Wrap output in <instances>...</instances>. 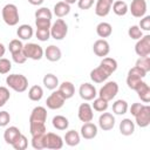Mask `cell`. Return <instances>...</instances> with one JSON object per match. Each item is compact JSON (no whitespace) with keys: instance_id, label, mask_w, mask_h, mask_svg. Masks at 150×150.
Wrapping results in <instances>:
<instances>
[{"instance_id":"obj_8","label":"cell","mask_w":150,"mask_h":150,"mask_svg":"<svg viewBox=\"0 0 150 150\" xmlns=\"http://www.w3.org/2000/svg\"><path fill=\"white\" fill-rule=\"evenodd\" d=\"M66 102V98L63 97V95L59 91V90H55L53 91L46 100V105L47 108L52 109V110H56V109H60L63 107Z\"/></svg>"},{"instance_id":"obj_48","label":"cell","mask_w":150,"mask_h":150,"mask_svg":"<svg viewBox=\"0 0 150 150\" xmlns=\"http://www.w3.org/2000/svg\"><path fill=\"white\" fill-rule=\"evenodd\" d=\"M11 122V115L8 111H0V127H6Z\"/></svg>"},{"instance_id":"obj_42","label":"cell","mask_w":150,"mask_h":150,"mask_svg":"<svg viewBox=\"0 0 150 150\" xmlns=\"http://www.w3.org/2000/svg\"><path fill=\"white\" fill-rule=\"evenodd\" d=\"M8 49L11 52V54H14V53H18V52H21L23 50V43L21 42V40L19 39H14L9 42L8 45Z\"/></svg>"},{"instance_id":"obj_21","label":"cell","mask_w":150,"mask_h":150,"mask_svg":"<svg viewBox=\"0 0 150 150\" xmlns=\"http://www.w3.org/2000/svg\"><path fill=\"white\" fill-rule=\"evenodd\" d=\"M21 135V131H20V129L18 128V127H14V125H12V127H8L6 130H5V132H4V139H5V142L7 143V144H13L16 139H18V137Z\"/></svg>"},{"instance_id":"obj_25","label":"cell","mask_w":150,"mask_h":150,"mask_svg":"<svg viewBox=\"0 0 150 150\" xmlns=\"http://www.w3.org/2000/svg\"><path fill=\"white\" fill-rule=\"evenodd\" d=\"M70 12V5L67 4L66 1H59L54 5V14L57 18H63L68 15Z\"/></svg>"},{"instance_id":"obj_10","label":"cell","mask_w":150,"mask_h":150,"mask_svg":"<svg viewBox=\"0 0 150 150\" xmlns=\"http://www.w3.org/2000/svg\"><path fill=\"white\" fill-rule=\"evenodd\" d=\"M79 94H80V97L84 101H93L96 95H97V91H96V88L95 86H93L91 83H88V82H84L80 86L79 88Z\"/></svg>"},{"instance_id":"obj_6","label":"cell","mask_w":150,"mask_h":150,"mask_svg":"<svg viewBox=\"0 0 150 150\" xmlns=\"http://www.w3.org/2000/svg\"><path fill=\"white\" fill-rule=\"evenodd\" d=\"M117 93H118V84H117V82L109 81V82L103 84V87L100 89L97 95L100 97H102L103 100L109 102V101H111L117 95Z\"/></svg>"},{"instance_id":"obj_30","label":"cell","mask_w":150,"mask_h":150,"mask_svg":"<svg viewBox=\"0 0 150 150\" xmlns=\"http://www.w3.org/2000/svg\"><path fill=\"white\" fill-rule=\"evenodd\" d=\"M80 138H81V136H80V134L77 131L69 130V131L66 132V135L63 137V139H64L63 142H66V144L69 145V146H75V145H77L80 143Z\"/></svg>"},{"instance_id":"obj_38","label":"cell","mask_w":150,"mask_h":150,"mask_svg":"<svg viewBox=\"0 0 150 150\" xmlns=\"http://www.w3.org/2000/svg\"><path fill=\"white\" fill-rule=\"evenodd\" d=\"M12 146L15 149V150H26L27 146H28V139L25 135H20L18 137V139L12 144Z\"/></svg>"},{"instance_id":"obj_26","label":"cell","mask_w":150,"mask_h":150,"mask_svg":"<svg viewBox=\"0 0 150 150\" xmlns=\"http://www.w3.org/2000/svg\"><path fill=\"white\" fill-rule=\"evenodd\" d=\"M96 33H97V35H98L100 38H102V39L108 38V36H110L111 33H112V27H111V25H110L109 22L102 21V22H100V23L96 26Z\"/></svg>"},{"instance_id":"obj_29","label":"cell","mask_w":150,"mask_h":150,"mask_svg":"<svg viewBox=\"0 0 150 150\" xmlns=\"http://www.w3.org/2000/svg\"><path fill=\"white\" fill-rule=\"evenodd\" d=\"M42 83H43V86H45L47 89L54 90V89H56V87H59V79H57L56 75L49 73V74H46V75L43 76Z\"/></svg>"},{"instance_id":"obj_2","label":"cell","mask_w":150,"mask_h":150,"mask_svg":"<svg viewBox=\"0 0 150 150\" xmlns=\"http://www.w3.org/2000/svg\"><path fill=\"white\" fill-rule=\"evenodd\" d=\"M7 86L16 93H23L28 88V80L22 74H11L6 77Z\"/></svg>"},{"instance_id":"obj_50","label":"cell","mask_w":150,"mask_h":150,"mask_svg":"<svg viewBox=\"0 0 150 150\" xmlns=\"http://www.w3.org/2000/svg\"><path fill=\"white\" fill-rule=\"evenodd\" d=\"M143 105H144V104H142V103H132L131 107H130V114H131L132 116H135V115L142 109Z\"/></svg>"},{"instance_id":"obj_45","label":"cell","mask_w":150,"mask_h":150,"mask_svg":"<svg viewBox=\"0 0 150 150\" xmlns=\"http://www.w3.org/2000/svg\"><path fill=\"white\" fill-rule=\"evenodd\" d=\"M35 26H36V28H48V29H50L52 20H49V19H35Z\"/></svg>"},{"instance_id":"obj_11","label":"cell","mask_w":150,"mask_h":150,"mask_svg":"<svg viewBox=\"0 0 150 150\" xmlns=\"http://www.w3.org/2000/svg\"><path fill=\"white\" fill-rule=\"evenodd\" d=\"M135 121L139 128H146L150 124V107L144 104L142 109L135 115Z\"/></svg>"},{"instance_id":"obj_31","label":"cell","mask_w":150,"mask_h":150,"mask_svg":"<svg viewBox=\"0 0 150 150\" xmlns=\"http://www.w3.org/2000/svg\"><path fill=\"white\" fill-rule=\"evenodd\" d=\"M52 124L57 130H66L69 127V121H68L67 117H64L62 115H56V116L53 117Z\"/></svg>"},{"instance_id":"obj_3","label":"cell","mask_w":150,"mask_h":150,"mask_svg":"<svg viewBox=\"0 0 150 150\" xmlns=\"http://www.w3.org/2000/svg\"><path fill=\"white\" fill-rule=\"evenodd\" d=\"M2 20L8 26H15L19 22V9L14 4H7L1 9Z\"/></svg>"},{"instance_id":"obj_18","label":"cell","mask_w":150,"mask_h":150,"mask_svg":"<svg viewBox=\"0 0 150 150\" xmlns=\"http://www.w3.org/2000/svg\"><path fill=\"white\" fill-rule=\"evenodd\" d=\"M111 74L108 73L103 67L98 66L96 68H94L91 71H90V80L94 82V83H103L104 81L108 80V77L110 76Z\"/></svg>"},{"instance_id":"obj_22","label":"cell","mask_w":150,"mask_h":150,"mask_svg":"<svg viewBox=\"0 0 150 150\" xmlns=\"http://www.w3.org/2000/svg\"><path fill=\"white\" fill-rule=\"evenodd\" d=\"M135 91L137 93L138 97L141 98V101H143L144 103H149L150 102V87L146 82L142 81L139 83V86L135 89Z\"/></svg>"},{"instance_id":"obj_1","label":"cell","mask_w":150,"mask_h":150,"mask_svg":"<svg viewBox=\"0 0 150 150\" xmlns=\"http://www.w3.org/2000/svg\"><path fill=\"white\" fill-rule=\"evenodd\" d=\"M46 121H47V110L45 107L38 105L35 107L29 116V131L30 135H38L47 132L46 129Z\"/></svg>"},{"instance_id":"obj_52","label":"cell","mask_w":150,"mask_h":150,"mask_svg":"<svg viewBox=\"0 0 150 150\" xmlns=\"http://www.w3.org/2000/svg\"><path fill=\"white\" fill-rule=\"evenodd\" d=\"M5 53H6V47L0 42V57H2L5 55Z\"/></svg>"},{"instance_id":"obj_33","label":"cell","mask_w":150,"mask_h":150,"mask_svg":"<svg viewBox=\"0 0 150 150\" xmlns=\"http://www.w3.org/2000/svg\"><path fill=\"white\" fill-rule=\"evenodd\" d=\"M100 66L103 67L108 73L112 74V73H115L116 69H117V61H116L115 59H112V57H107V56H104V57L102 59V61L100 62Z\"/></svg>"},{"instance_id":"obj_9","label":"cell","mask_w":150,"mask_h":150,"mask_svg":"<svg viewBox=\"0 0 150 150\" xmlns=\"http://www.w3.org/2000/svg\"><path fill=\"white\" fill-rule=\"evenodd\" d=\"M135 52L138 56H149L150 55V35H143L137 40L135 45Z\"/></svg>"},{"instance_id":"obj_16","label":"cell","mask_w":150,"mask_h":150,"mask_svg":"<svg viewBox=\"0 0 150 150\" xmlns=\"http://www.w3.org/2000/svg\"><path fill=\"white\" fill-rule=\"evenodd\" d=\"M77 117L81 122H90L94 118L93 108L89 103H81L77 110Z\"/></svg>"},{"instance_id":"obj_43","label":"cell","mask_w":150,"mask_h":150,"mask_svg":"<svg viewBox=\"0 0 150 150\" xmlns=\"http://www.w3.org/2000/svg\"><path fill=\"white\" fill-rule=\"evenodd\" d=\"M12 69V63L8 59L0 57V74H7Z\"/></svg>"},{"instance_id":"obj_19","label":"cell","mask_w":150,"mask_h":150,"mask_svg":"<svg viewBox=\"0 0 150 150\" xmlns=\"http://www.w3.org/2000/svg\"><path fill=\"white\" fill-rule=\"evenodd\" d=\"M81 136L84 139H93L97 136V125L90 122H84L81 127Z\"/></svg>"},{"instance_id":"obj_49","label":"cell","mask_w":150,"mask_h":150,"mask_svg":"<svg viewBox=\"0 0 150 150\" xmlns=\"http://www.w3.org/2000/svg\"><path fill=\"white\" fill-rule=\"evenodd\" d=\"M95 0H77V6L80 9H89L94 5Z\"/></svg>"},{"instance_id":"obj_41","label":"cell","mask_w":150,"mask_h":150,"mask_svg":"<svg viewBox=\"0 0 150 150\" xmlns=\"http://www.w3.org/2000/svg\"><path fill=\"white\" fill-rule=\"evenodd\" d=\"M35 36L39 41L45 42L50 38V29H48V28H36Z\"/></svg>"},{"instance_id":"obj_36","label":"cell","mask_w":150,"mask_h":150,"mask_svg":"<svg viewBox=\"0 0 150 150\" xmlns=\"http://www.w3.org/2000/svg\"><path fill=\"white\" fill-rule=\"evenodd\" d=\"M108 107H109L108 101L103 100V98L100 97V96H98L97 98H94V102H93V105H91V108H93L94 110L98 111V112H103V111H105V110L108 109Z\"/></svg>"},{"instance_id":"obj_40","label":"cell","mask_w":150,"mask_h":150,"mask_svg":"<svg viewBox=\"0 0 150 150\" xmlns=\"http://www.w3.org/2000/svg\"><path fill=\"white\" fill-rule=\"evenodd\" d=\"M128 35L129 38H131L132 40H138L143 36V30L137 26V25H134V26H130L129 29H128Z\"/></svg>"},{"instance_id":"obj_47","label":"cell","mask_w":150,"mask_h":150,"mask_svg":"<svg viewBox=\"0 0 150 150\" xmlns=\"http://www.w3.org/2000/svg\"><path fill=\"white\" fill-rule=\"evenodd\" d=\"M12 59H13V61H14L15 63H18V64H22V63H25L26 60H27V57H26L25 54H23V50L12 54Z\"/></svg>"},{"instance_id":"obj_13","label":"cell","mask_w":150,"mask_h":150,"mask_svg":"<svg viewBox=\"0 0 150 150\" xmlns=\"http://www.w3.org/2000/svg\"><path fill=\"white\" fill-rule=\"evenodd\" d=\"M63 146V139L54 132H46V149L59 150Z\"/></svg>"},{"instance_id":"obj_12","label":"cell","mask_w":150,"mask_h":150,"mask_svg":"<svg viewBox=\"0 0 150 150\" xmlns=\"http://www.w3.org/2000/svg\"><path fill=\"white\" fill-rule=\"evenodd\" d=\"M129 8H130L129 11L131 12L132 16H135V18H143L145 15L146 8H148L146 0H132Z\"/></svg>"},{"instance_id":"obj_15","label":"cell","mask_w":150,"mask_h":150,"mask_svg":"<svg viewBox=\"0 0 150 150\" xmlns=\"http://www.w3.org/2000/svg\"><path fill=\"white\" fill-rule=\"evenodd\" d=\"M115 125V117L111 112H105L103 111L100 117H98V127L103 131H109L114 128Z\"/></svg>"},{"instance_id":"obj_28","label":"cell","mask_w":150,"mask_h":150,"mask_svg":"<svg viewBox=\"0 0 150 150\" xmlns=\"http://www.w3.org/2000/svg\"><path fill=\"white\" fill-rule=\"evenodd\" d=\"M111 8H112V12L116 15H118V16L125 15L128 13V11H129V7H128L127 2L123 1V0H116V1H114Z\"/></svg>"},{"instance_id":"obj_32","label":"cell","mask_w":150,"mask_h":150,"mask_svg":"<svg viewBox=\"0 0 150 150\" xmlns=\"http://www.w3.org/2000/svg\"><path fill=\"white\" fill-rule=\"evenodd\" d=\"M32 146L36 150H41V149H46V132L43 134H38V135H33L32 136Z\"/></svg>"},{"instance_id":"obj_24","label":"cell","mask_w":150,"mask_h":150,"mask_svg":"<svg viewBox=\"0 0 150 150\" xmlns=\"http://www.w3.org/2000/svg\"><path fill=\"white\" fill-rule=\"evenodd\" d=\"M135 131V123L130 118H123L120 122V132L123 136H130Z\"/></svg>"},{"instance_id":"obj_35","label":"cell","mask_w":150,"mask_h":150,"mask_svg":"<svg viewBox=\"0 0 150 150\" xmlns=\"http://www.w3.org/2000/svg\"><path fill=\"white\" fill-rule=\"evenodd\" d=\"M43 96V89L40 86H32L28 90V97L30 101L39 102Z\"/></svg>"},{"instance_id":"obj_51","label":"cell","mask_w":150,"mask_h":150,"mask_svg":"<svg viewBox=\"0 0 150 150\" xmlns=\"http://www.w3.org/2000/svg\"><path fill=\"white\" fill-rule=\"evenodd\" d=\"M43 1L45 0H28V2L30 5H33V6H40V5H42Z\"/></svg>"},{"instance_id":"obj_53","label":"cell","mask_w":150,"mask_h":150,"mask_svg":"<svg viewBox=\"0 0 150 150\" xmlns=\"http://www.w3.org/2000/svg\"><path fill=\"white\" fill-rule=\"evenodd\" d=\"M63 1H66V2L69 4V5H71V4H75L77 0H63Z\"/></svg>"},{"instance_id":"obj_23","label":"cell","mask_w":150,"mask_h":150,"mask_svg":"<svg viewBox=\"0 0 150 150\" xmlns=\"http://www.w3.org/2000/svg\"><path fill=\"white\" fill-rule=\"evenodd\" d=\"M59 91L63 95V97L66 100L71 98L75 94V87L71 82L69 81H63L61 84H59Z\"/></svg>"},{"instance_id":"obj_14","label":"cell","mask_w":150,"mask_h":150,"mask_svg":"<svg viewBox=\"0 0 150 150\" xmlns=\"http://www.w3.org/2000/svg\"><path fill=\"white\" fill-rule=\"evenodd\" d=\"M93 52L96 56H100V57H104L109 54L110 52V46H109V42L104 39H98L94 42L93 45Z\"/></svg>"},{"instance_id":"obj_39","label":"cell","mask_w":150,"mask_h":150,"mask_svg":"<svg viewBox=\"0 0 150 150\" xmlns=\"http://www.w3.org/2000/svg\"><path fill=\"white\" fill-rule=\"evenodd\" d=\"M35 19H49L52 20V16H53V13L50 12L49 8L47 7H41L39 9L35 11Z\"/></svg>"},{"instance_id":"obj_4","label":"cell","mask_w":150,"mask_h":150,"mask_svg":"<svg viewBox=\"0 0 150 150\" xmlns=\"http://www.w3.org/2000/svg\"><path fill=\"white\" fill-rule=\"evenodd\" d=\"M145 75H146V73L143 71L142 69H139L138 67H136V66L132 67L128 71V76H127V84H128V87L130 89L135 90L139 86V83L143 81Z\"/></svg>"},{"instance_id":"obj_34","label":"cell","mask_w":150,"mask_h":150,"mask_svg":"<svg viewBox=\"0 0 150 150\" xmlns=\"http://www.w3.org/2000/svg\"><path fill=\"white\" fill-rule=\"evenodd\" d=\"M128 103L125 100H116L112 103V112L116 115H124L128 111Z\"/></svg>"},{"instance_id":"obj_44","label":"cell","mask_w":150,"mask_h":150,"mask_svg":"<svg viewBox=\"0 0 150 150\" xmlns=\"http://www.w3.org/2000/svg\"><path fill=\"white\" fill-rule=\"evenodd\" d=\"M9 97H11V93H9L8 88L0 87V108L4 107L7 103V101L9 100Z\"/></svg>"},{"instance_id":"obj_20","label":"cell","mask_w":150,"mask_h":150,"mask_svg":"<svg viewBox=\"0 0 150 150\" xmlns=\"http://www.w3.org/2000/svg\"><path fill=\"white\" fill-rule=\"evenodd\" d=\"M43 55H45V57H46L48 61H50V62H56V61H59V60L61 59L62 52H61V49H60L59 47H56V46H54V45H50V46H48V47L46 48V50L43 52Z\"/></svg>"},{"instance_id":"obj_37","label":"cell","mask_w":150,"mask_h":150,"mask_svg":"<svg viewBox=\"0 0 150 150\" xmlns=\"http://www.w3.org/2000/svg\"><path fill=\"white\" fill-rule=\"evenodd\" d=\"M136 67L142 69L143 71L148 73L150 70V56H139L136 61Z\"/></svg>"},{"instance_id":"obj_5","label":"cell","mask_w":150,"mask_h":150,"mask_svg":"<svg viewBox=\"0 0 150 150\" xmlns=\"http://www.w3.org/2000/svg\"><path fill=\"white\" fill-rule=\"evenodd\" d=\"M68 33V25L61 18L56 19L50 26V36L55 40H63Z\"/></svg>"},{"instance_id":"obj_7","label":"cell","mask_w":150,"mask_h":150,"mask_svg":"<svg viewBox=\"0 0 150 150\" xmlns=\"http://www.w3.org/2000/svg\"><path fill=\"white\" fill-rule=\"evenodd\" d=\"M43 49L40 45L34 43V42H29L23 45V54L27 59H32V60H41L43 56Z\"/></svg>"},{"instance_id":"obj_27","label":"cell","mask_w":150,"mask_h":150,"mask_svg":"<svg viewBox=\"0 0 150 150\" xmlns=\"http://www.w3.org/2000/svg\"><path fill=\"white\" fill-rule=\"evenodd\" d=\"M34 34V30L32 28V26L29 25H20L16 29V35L21 39V40H29Z\"/></svg>"},{"instance_id":"obj_17","label":"cell","mask_w":150,"mask_h":150,"mask_svg":"<svg viewBox=\"0 0 150 150\" xmlns=\"http://www.w3.org/2000/svg\"><path fill=\"white\" fill-rule=\"evenodd\" d=\"M112 2L114 0H97L95 5V14L101 18L107 16L111 11Z\"/></svg>"},{"instance_id":"obj_46","label":"cell","mask_w":150,"mask_h":150,"mask_svg":"<svg viewBox=\"0 0 150 150\" xmlns=\"http://www.w3.org/2000/svg\"><path fill=\"white\" fill-rule=\"evenodd\" d=\"M138 27H139L142 30L149 32V30H150V15H144V16L141 19Z\"/></svg>"}]
</instances>
